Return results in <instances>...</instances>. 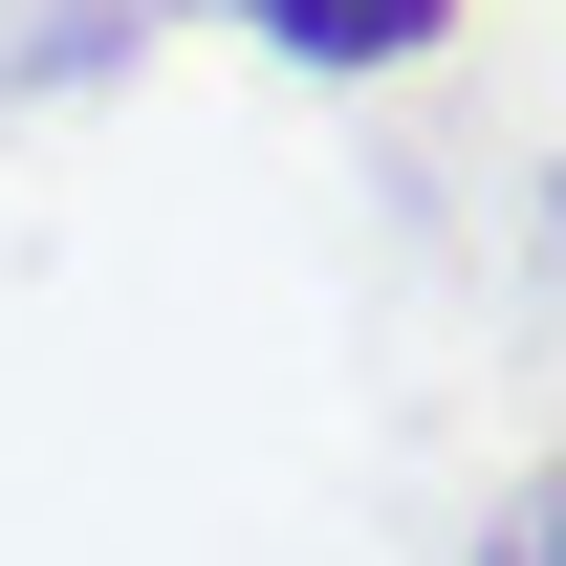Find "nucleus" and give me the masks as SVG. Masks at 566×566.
<instances>
[{"mask_svg":"<svg viewBox=\"0 0 566 566\" xmlns=\"http://www.w3.org/2000/svg\"><path fill=\"white\" fill-rule=\"evenodd\" d=\"M240 22H262L283 66H415V44L458 22V0H240Z\"/></svg>","mask_w":566,"mask_h":566,"instance_id":"nucleus-1","label":"nucleus"}]
</instances>
